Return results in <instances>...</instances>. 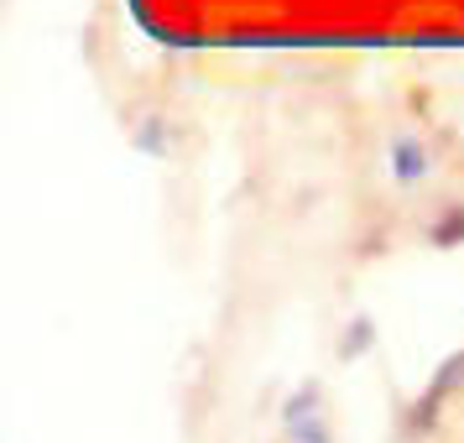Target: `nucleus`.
Here are the masks:
<instances>
[{"label": "nucleus", "mask_w": 464, "mask_h": 443, "mask_svg": "<svg viewBox=\"0 0 464 443\" xmlns=\"http://www.w3.org/2000/svg\"><path fill=\"white\" fill-rule=\"evenodd\" d=\"M392 178H397L401 188H412L428 178V147H422L418 136H401L397 147H392Z\"/></svg>", "instance_id": "1"}, {"label": "nucleus", "mask_w": 464, "mask_h": 443, "mask_svg": "<svg viewBox=\"0 0 464 443\" xmlns=\"http://www.w3.org/2000/svg\"><path fill=\"white\" fill-rule=\"evenodd\" d=\"M459 386H464V350H459V355H449V360L439 365V376H433V386H428V397H422V412H418V418L433 422V407H439L449 391H459Z\"/></svg>", "instance_id": "2"}, {"label": "nucleus", "mask_w": 464, "mask_h": 443, "mask_svg": "<svg viewBox=\"0 0 464 443\" xmlns=\"http://www.w3.org/2000/svg\"><path fill=\"white\" fill-rule=\"evenodd\" d=\"M318 418V386H303L297 397H287V407H282V422L287 428H297V422H308Z\"/></svg>", "instance_id": "3"}, {"label": "nucleus", "mask_w": 464, "mask_h": 443, "mask_svg": "<svg viewBox=\"0 0 464 443\" xmlns=\"http://www.w3.org/2000/svg\"><path fill=\"white\" fill-rule=\"evenodd\" d=\"M371 339H376V323H371V318H355V323H350V334H344V344H339V355H344V360L365 355V350H371Z\"/></svg>", "instance_id": "4"}, {"label": "nucleus", "mask_w": 464, "mask_h": 443, "mask_svg": "<svg viewBox=\"0 0 464 443\" xmlns=\"http://www.w3.org/2000/svg\"><path fill=\"white\" fill-rule=\"evenodd\" d=\"M428 235H433V246H459L464 240V209H449Z\"/></svg>", "instance_id": "5"}, {"label": "nucleus", "mask_w": 464, "mask_h": 443, "mask_svg": "<svg viewBox=\"0 0 464 443\" xmlns=\"http://www.w3.org/2000/svg\"><path fill=\"white\" fill-rule=\"evenodd\" d=\"M293 443H329V428H324L318 418L297 422V428H293Z\"/></svg>", "instance_id": "6"}]
</instances>
